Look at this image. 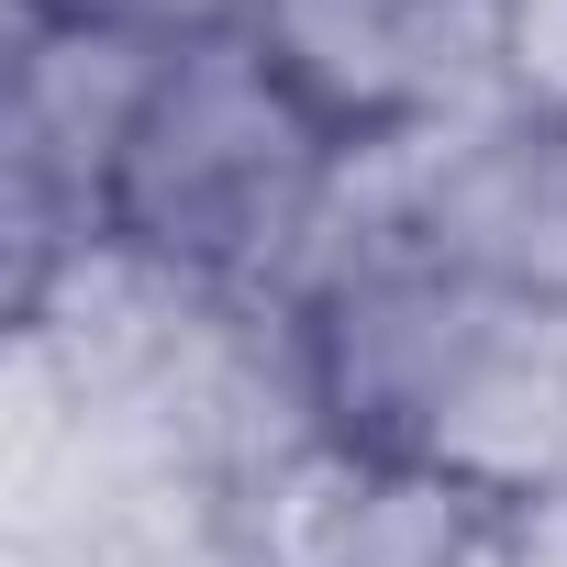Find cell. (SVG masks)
<instances>
[{
  "label": "cell",
  "instance_id": "obj_1",
  "mask_svg": "<svg viewBox=\"0 0 567 567\" xmlns=\"http://www.w3.org/2000/svg\"><path fill=\"white\" fill-rule=\"evenodd\" d=\"M278 312L323 456L423 467L512 523L567 501V301L489 290L346 212Z\"/></svg>",
  "mask_w": 567,
  "mask_h": 567
},
{
  "label": "cell",
  "instance_id": "obj_2",
  "mask_svg": "<svg viewBox=\"0 0 567 567\" xmlns=\"http://www.w3.org/2000/svg\"><path fill=\"white\" fill-rule=\"evenodd\" d=\"M357 167L312 101L256 56V34H212L156 56L145 112L123 134L101 256L200 301H290L357 212Z\"/></svg>",
  "mask_w": 567,
  "mask_h": 567
},
{
  "label": "cell",
  "instance_id": "obj_3",
  "mask_svg": "<svg viewBox=\"0 0 567 567\" xmlns=\"http://www.w3.org/2000/svg\"><path fill=\"white\" fill-rule=\"evenodd\" d=\"M357 212L390 245L434 256V267L567 301V123L512 101V90H478L467 112H445L412 145L368 156Z\"/></svg>",
  "mask_w": 567,
  "mask_h": 567
},
{
  "label": "cell",
  "instance_id": "obj_4",
  "mask_svg": "<svg viewBox=\"0 0 567 567\" xmlns=\"http://www.w3.org/2000/svg\"><path fill=\"white\" fill-rule=\"evenodd\" d=\"M245 34L346 156H390L489 90V0H245Z\"/></svg>",
  "mask_w": 567,
  "mask_h": 567
},
{
  "label": "cell",
  "instance_id": "obj_5",
  "mask_svg": "<svg viewBox=\"0 0 567 567\" xmlns=\"http://www.w3.org/2000/svg\"><path fill=\"white\" fill-rule=\"evenodd\" d=\"M245 567H512V512L423 478V467H357L312 456L234 523Z\"/></svg>",
  "mask_w": 567,
  "mask_h": 567
},
{
  "label": "cell",
  "instance_id": "obj_6",
  "mask_svg": "<svg viewBox=\"0 0 567 567\" xmlns=\"http://www.w3.org/2000/svg\"><path fill=\"white\" fill-rule=\"evenodd\" d=\"M12 23H68V34H112V45L178 56V45L245 34V0H12Z\"/></svg>",
  "mask_w": 567,
  "mask_h": 567
}]
</instances>
